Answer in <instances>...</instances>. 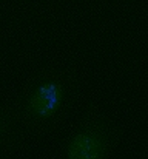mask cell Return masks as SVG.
Instances as JSON below:
<instances>
[{
	"instance_id": "obj_2",
	"label": "cell",
	"mask_w": 148,
	"mask_h": 159,
	"mask_svg": "<svg viewBox=\"0 0 148 159\" xmlns=\"http://www.w3.org/2000/svg\"><path fill=\"white\" fill-rule=\"evenodd\" d=\"M122 138L120 125L90 105L60 142V159H110Z\"/></svg>"
},
{
	"instance_id": "obj_1",
	"label": "cell",
	"mask_w": 148,
	"mask_h": 159,
	"mask_svg": "<svg viewBox=\"0 0 148 159\" xmlns=\"http://www.w3.org/2000/svg\"><path fill=\"white\" fill-rule=\"evenodd\" d=\"M80 98V76L71 66H45L26 79L11 101L20 127L31 141L57 131Z\"/></svg>"
},
{
	"instance_id": "obj_3",
	"label": "cell",
	"mask_w": 148,
	"mask_h": 159,
	"mask_svg": "<svg viewBox=\"0 0 148 159\" xmlns=\"http://www.w3.org/2000/svg\"><path fill=\"white\" fill-rule=\"evenodd\" d=\"M29 144L17 119L12 102L0 104V159L17 155Z\"/></svg>"
}]
</instances>
